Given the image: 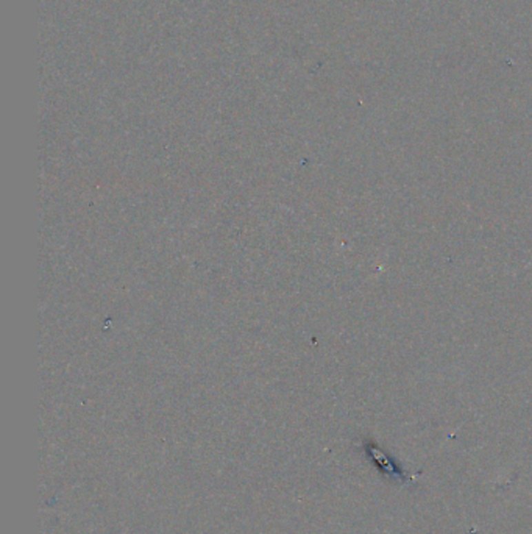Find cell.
Here are the masks:
<instances>
[{"label": "cell", "instance_id": "obj_1", "mask_svg": "<svg viewBox=\"0 0 532 534\" xmlns=\"http://www.w3.org/2000/svg\"><path fill=\"white\" fill-rule=\"evenodd\" d=\"M370 456L384 477H387L389 480H392V481H397V483H406L407 475L401 471L400 466L395 464V461L392 460V458H389L386 453H382V451L378 447L370 449Z\"/></svg>", "mask_w": 532, "mask_h": 534}]
</instances>
